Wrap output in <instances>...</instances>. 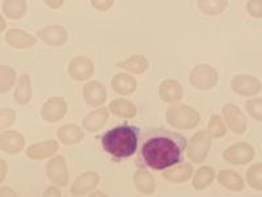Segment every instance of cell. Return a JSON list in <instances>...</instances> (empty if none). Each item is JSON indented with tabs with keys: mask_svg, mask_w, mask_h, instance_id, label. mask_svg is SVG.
Instances as JSON below:
<instances>
[{
	"mask_svg": "<svg viewBox=\"0 0 262 197\" xmlns=\"http://www.w3.org/2000/svg\"><path fill=\"white\" fill-rule=\"evenodd\" d=\"M188 142L184 135L167 129H149L140 140L137 163L139 167L164 171L182 162Z\"/></svg>",
	"mask_w": 262,
	"mask_h": 197,
	"instance_id": "cell-1",
	"label": "cell"
},
{
	"mask_svg": "<svg viewBox=\"0 0 262 197\" xmlns=\"http://www.w3.org/2000/svg\"><path fill=\"white\" fill-rule=\"evenodd\" d=\"M139 138L140 131L137 126L123 124L106 131L101 138V145L114 161H121L138 151Z\"/></svg>",
	"mask_w": 262,
	"mask_h": 197,
	"instance_id": "cell-2",
	"label": "cell"
},
{
	"mask_svg": "<svg viewBox=\"0 0 262 197\" xmlns=\"http://www.w3.org/2000/svg\"><path fill=\"white\" fill-rule=\"evenodd\" d=\"M165 120L173 129L190 130L198 126L201 116L196 109L185 104L172 105L165 112Z\"/></svg>",
	"mask_w": 262,
	"mask_h": 197,
	"instance_id": "cell-3",
	"label": "cell"
},
{
	"mask_svg": "<svg viewBox=\"0 0 262 197\" xmlns=\"http://www.w3.org/2000/svg\"><path fill=\"white\" fill-rule=\"evenodd\" d=\"M211 145V137H210L207 131H196L195 134L189 140L188 146H186V155H188V159L194 164L203 163L206 161V158L209 156Z\"/></svg>",
	"mask_w": 262,
	"mask_h": 197,
	"instance_id": "cell-4",
	"label": "cell"
},
{
	"mask_svg": "<svg viewBox=\"0 0 262 197\" xmlns=\"http://www.w3.org/2000/svg\"><path fill=\"white\" fill-rule=\"evenodd\" d=\"M217 82H219V74L210 65L195 66L189 74V83L196 90L209 91L216 86Z\"/></svg>",
	"mask_w": 262,
	"mask_h": 197,
	"instance_id": "cell-5",
	"label": "cell"
},
{
	"mask_svg": "<svg viewBox=\"0 0 262 197\" xmlns=\"http://www.w3.org/2000/svg\"><path fill=\"white\" fill-rule=\"evenodd\" d=\"M256 151L254 147L248 142H236L227 147L222 154V158L233 166H244L254 159Z\"/></svg>",
	"mask_w": 262,
	"mask_h": 197,
	"instance_id": "cell-6",
	"label": "cell"
},
{
	"mask_svg": "<svg viewBox=\"0 0 262 197\" xmlns=\"http://www.w3.org/2000/svg\"><path fill=\"white\" fill-rule=\"evenodd\" d=\"M46 175L57 187H67L70 182V173L64 156L57 155L51 158L46 164Z\"/></svg>",
	"mask_w": 262,
	"mask_h": 197,
	"instance_id": "cell-7",
	"label": "cell"
},
{
	"mask_svg": "<svg viewBox=\"0 0 262 197\" xmlns=\"http://www.w3.org/2000/svg\"><path fill=\"white\" fill-rule=\"evenodd\" d=\"M231 88L235 93L244 97H252L258 95L262 91V83L256 76L247 74H240L233 76L231 81Z\"/></svg>",
	"mask_w": 262,
	"mask_h": 197,
	"instance_id": "cell-8",
	"label": "cell"
},
{
	"mask_svg": "<svg viewBox=\"0 0 262 197\" xmlns=\"http://www.w3.org/2000/svg\"><path fill=\"white\" fill-rule=\"evenodd\" d=\"M222 116L223 120L226 121L227 126L229 130H232L235 134L242 135L247 131L248 128V121L247 117L242 112V109L235 104H226L222 108Z\"/></svg>",
	"mask_w": 262,
	"mask_h": 197,
	"instance_id": "cell-9",
	"label": "cell"
},
{
	"mask_svg": "<svg viewBox=\"0 0 262 197\" xmlns=\"http://www.w3.org/2000/svg\"><path fill=\"white\" fill-rule=\"evenodd\" d=\"M69 105L66 98L60 96H54V97L48 98L41 108V117L45 120L46 123H58L67 113Z\"/></svg>",
	"mask_w": 262,
	"mask_h": 197,
	"instance_id": "cell-10",
	"label": "cell"
},
{
	"mask_svg": "<svg viewBox=\"0 0 262 197\" xmlns=\"http://www.w3.org/2000/svg\"><path fill=\"white\" fill-rule=\"evenodd\" d=\"M67 71L74 81L84 82L92 78L93 72H95V65L88 57L76 55L69 62Z\"/></svg>",
	"mask_w": 262,
	"mask_h": 197,
	"instance_id": "cell-11",
	"label": "cell"
},
{
	"mask_svg": "<svg viewBox=\"0 0 262 197\" xmlns=\"http://www.w3.org/2000/svg\"><path fill=\"white\" fill-rule=\"evenodd\" d=\"M37 37L51 48H60L69 41V32L62 25H49L39 29Z\"/></svg>",
	"mask_w": 262,
	"mask_h": 197,
	"instance_id": "cell-12",
	"label": "cell"
},
{
	"mask_svg": "<svg viewBox=\"0 0 262 197\" xmlns=\"http://www.w3.org/2000/svg\"><path fill=\"white\" fill-rule=\"evenodd\" d=\"M83 97L90 107H102L107 98L106 88L98 81L86 82L83 87Z\"/></svg>",
	"mask_w": 262,
	"mask_h": 197,
	"instance_id": "cell-13",
	"label": "cell"
},
{
	"mask_svg": "<svg viewBox=\"0 0 262 197\" xmlns=\"http://www.w3.org/2000/svg\"><path fill=\"white\" fill-rule=\"evenodd\" d=\"M24 135L16 130H4L0 134V150L9 155H15L24 150Z\"/></svg>",
	"mask_w": 262,
	"mask_h": 197,
	"instance_id": "cell-14",
	"label": "cell"
},
{
	"mask_svg": "<svg viewBox=\"0 0 262 197\" xmlns=\"http://www.w3.org/2000/svg\"><path fill=\"white\" fill-rule=\"evenodd\" d=\"M100 183V175L95 171H86L79 175L71 185V193L74 196H84L96 188Z\"/></svg>",
	"mask_w": 262,
	"mask_h": 197,
	"instance_id": "cell-15",
	"label": "cell"
},
{
	"mask_svg": "<svg viewBox=\"0 0 262 197\" xmlns=\"http://www.w3.org/2000/svg\"><path fill=\"white\" fill-rule=\"evenodd\" d=\"M59 150V142L54 140L42 141L37 144H32L27 149V156L33 161H41L53 156Z\"/></svg>",
	"mask_w": 262,
	"mask_h": 197,
	"instance_id": "cell-16",
	"label": "cell"
},
{
	"mask_svg": "<svg viewBox=\"0 0 262 197\" xmlns=\"http://www.w3.org/2000/svg\"><path fill=\"white\" fill-rule=\"evenodd\" d=\"M109 109L106 107H98L95 111L90 112L81 121L83 129L90 133H97L98 130H101L107 123L109 119Z\"/></svg>",
	"mask_w": 262,
	"mask_h": 197,
	"instance_id": "cell-17",
	"label": "cell"
},
{
	"mask_svg": "<svg viewBox=\"0 0 262 197\" xmlns=\"http://www.w3.org/2000/svg\"><path fill=\"white\" fill-rule=\"evenodd\" d=\"M184 88L174 79H165L159 86V96L164 103L174 104L184 97Z\"/></svg>",
	"mask_w": 262,
	"mask_h": 197,
	"instance_id": "cell-18",
	"label": "cell"
},
{
	"mask_svg": "<svg viewBox=\"0 0 262 197\" xmlns=\"http://www.w3.org/2000/svg\"><path fill=\"white\" fill-rule=\"evenodd\" d=\"M193 173H194L193 164L181 162V163L174 164V166H172V167L164 170L163 178L169 183L180 184V183L188 182V180L193 176Z\"/></svg>",
	"mask_w": 262,
	"mask_h": 197,
	"instance_id": "cell-19",
	"label": "cell"
},
{
	"mask_svg": "<svg viewBox=\"0 0 262 197\" xmlns=\"http://www.w3.org/2000/svg\"><path fill=\"white\" fill-rule=\"evenodd\" d=\"M6 42L13 49H28L37 42V38L23 29H9L6 33Z\"/></svg>",
	"mask_w": 262,
	"mask_h": 197,
	"instance_id": "cell-20",
	"label": "cell"
},
{
	"mask_svg": "<svg viewBox=\"0 0 262 197\" xmlns=\"http://www.w3.org/2000/svg\"><path fill=\"white\" fill-rule=\"evenodd\" d=\"M138 83L135 78L126 72H118L112 78V88L121 96H130L137 91Z\"/></svg>",
	"mask_w": 262,
	"mask_h": 197,
	"instance_id": "cell-21",
	"label": "cell"
},
{
	"mask_svg": "<svg viewBox=\"0 0 262 197\" xmlns=\"http://www.w3.org/2000/svg\"><path fill=\"white\" fill-rule=\"evenodd\" d=\"M217 183L232 192H242L245 188V182L240 173L232 170H222L216 175Z\"/></svg>",
	"mask_w": 262,
	"mask_h": 197,
	"instance_id": "cell-22",
	"label": "cell"
},
{
	"mask_svg": "<svg viewBox=\"0 0 262 197\" xmlns=\"http://www.w3.org/2000/svg\"><path fill=\"white\" fill-rule=\"evenodd\" d=\"M134 184L135 188L140 192V193L154 194L156 191V182L155 178L147 170L146 167H139L137 172L134 173Z\"/></svg>",
	"mask_w": 262,
	"mask_h": 197,
	"instance_id": "cell-23",
	"label": "cell"
},
{
	"mask_svg": "<svg viewBox=\"0 0 262 197\" xmlns=\"http://www.w3.org/2000/svg\"><path fill=\"white\" fill-rule=\"evenodd\" d=\"M57 137L63 145H76L84 140V130L76 124H67L58 129Z\"/></svg>",
	"mask_w": 262,
	"mask_h": 197,
	"instance_id": "cell-24",
	"label": "cell"
},
{
	"mask_svg": "<svg viewBox=\"0 0 262 197\" xmlns=\"http://www.w3.org/2000/svg\"><path fill=\"white\" fill-rule=\"evenodd\" d=\"M109 112L119 119L130 120L137 116V107L134 103H131L127 98H114L107 107Z\"/></svg>",
	"mask_w": 262,
	"mask_h": 197,
	"instance_id": "cell-25",
	"label": "cell"
},
{
	"mask_svg": "<svg viewBox=\"0 0 262 197\" xmlns=\"http://www.w3.org/2000/svg\"><path fill=\"white\" fill-rule=\"evenodd\" d=\"M117 67L126 70L131 74L142 75L148 70L149 62L144 55H133V57H128L125 61L117 63Z\"/></svg>",
	"mask_w": 262,
	"mask_h": 197,
	"instance_id": "cell-26",
	"label": "cell"
},
{
	"mask_svg": "<svg viewBox=\"0 0 262 197\" xmlns=\"http://www.w3.org/2000/svg\"><path fill=\"white\" fill-rule=\"evenodd\" d=\"M15 102L20 105L29 104L32 100V83H30V76L28 74H23L18 78L16 84L15 92H13Z\"/></svg>",
	"mask_w": 262,
	"mask_h": 197,
	"instance_id": "cell-27",
	"label": "cell"
},
{
	"mask_svg": "<svg viewBox=\"0 0 262 197\" xmlns=\"http://www.w3.org/2000/svg\"><path fill=\"white\" fill-rule=\"evenodd\" d=\"M215 179V171L210 166H202L194 172L193 188L195 191H203L210 187Z\"/></svg>",
	"mask_w": 262,
	"mask_h": 197,
	"instance_id": "cell-28",
	"label": "cell"
},
{
	"mask_svg": "<svg viewBox=\"0 0 262 197\" xmlns=\"http://www.w3.org/2000/svg\"><path fill=\"white\" fill-rule=\"evenodd\" d=\"M3 13L6 17L12 18V20H18L24 17L28 11L27 0H3Z\"/></svg>",
	"mask_w": 262,
	"mask_h": 197,
	"instance_id": "cell-29",
	"label": "cell"
},
{
	"mask_svg": "<svg viewBox=\"0 0 262 197\" xmlns=\"http://www.w3.org/2000/svg\"><path fill=\"white\" fill-rule=\"evenodd\" d=\"M196 4L203 15L217 16L226 11L228 7V0H198Z\"/></svg>",
	"mask_w": 262,
	"mask_h": 197,
	"instance_id": "cell-30",
	"label": "cell"
},
{
	"mask_svg": "<svg viewBox=\"0 0 262 197\" xmlns=\"http://www.w3.org/2000/svg\"><path fill=\"white\" fill-rule=\"evenodd\" d=\"M15 69L9 66H0V93H6L11 91L16 84Z\"/></svg>",
	"mask_w": 262,
	"mask_h": 197,
	"instance_id": "cell-31",
	"label": "cell"
},
{
	"mask_svg": "<svg viewBox=\"0 0 262 197\" xmlns=\"http://www.w3.org/2000/svg\"><path fill=\"white\" fill-rule=\"evenodd\" d=\"M207 133L211 138H223L227 134V128L226 124H224L223 117L219 116V114H212L210 117L209 125H207Z\"/></svg>",
	"mask_w": 262,
	"mask_h": 197,
	"instance_id": "cell-32",
	"label": "cell"
},
{
	"mask_svg": "<svg viewBox=\"0 0 262 197\" xmlns=\"http://www.w3.org/2000/svg\"><path fill=\"white\" fill-rule=\"evenodd\" d=\"M247 184L256 191H262V163H254L248 168Z\"/></svg>",
	"mask_w": 262,
	"mask_h": 197,
	"instance_id": "cell-33",
	"label": "cell"
},
{
	"mask_svg": "<svg viewBox=\"0 0 262 197\" xmlns=\"http://www.w3.org/2000/svg\"><path fill=\"white\" fill-rule=\"evenodd\" d=\"M245 109L248 114L256 121L262 123V98H249L245 102Z\"/></svg>",
	"mask_w": 262,
	"mask_h": 197,
	"instance_id": "cell-34",
	"label": "cell"
},
{
	"mask_svg": "<svg viewBox=\"0 0 262 197\" xmlns=\"http://www.w3.org/2000/svg\"><path fill=\"white\" fill-rule=\"evenodd\" d=\"M16 121V112L12 108H3L0 109V131L6 130L12 126Z\"/></svg>",
	"mask_w": 262,
	"mask_h": 197,
	"instance_id": "cell-35",
	"label": "cell"
},
{
	"mask_svg": "<svg viewBox=\"0 0 262 197\" xmlns=\"http://www.w3.org/2000/svg\"><path fill=\"white\" fill-rule=\"evenodd\" d=\"M247 11L252 17L262 18V0H248Z\"/></svg>",
	"mask_w": 262,
	"mask_h": 197,
	"instance_id": "cell-36",
	"label": "cell"
},
{
	"mask_svg": "<svg viewBox=\"0 0 262 197\" xmlns=\"http://www.w3.org/2000/svg\"><path fill=\"white\" fill-rule=\"evenodd\" d=\"M91 4L100 12H106L114 6V0H91Z\"/></svg>",
	"mask_w": 262,
	"mask_h": 197,
	"instance_id": "cell-37",
	"label": "cell"
},
{
	"mask_svg": "<svg viewBox=\"0 0 262 197\" xmlns=\"http://www.w3.org/2000/svg\"><path fill=\"white\" fill-rule=\"evenodd\" d=\"M42 197H62V192L59 191L57 185L49 187L45 189V192L42 193Z\"/></svg>",
	"mask_w": 262,
	"mask_h": 197,
	"instance_id": "cell-38",
	"label": "cell"
},
{
	"mask_svg": "<svg viewBox=\"0 0 262 197\" xmlns=\"http://www.w3.org/2000/svg\"><path fill=\"white\" fill-rule=\"evenodd\" d=\"M7 173H8V164L6 161L0 159V184L4 182V179L7 178Z\"/></svg>",
	"mask_w": 262,
	"mask_h": 197,
	"instance_id": "cell-39",
	"label": "cell"
},
{
	"mask_svg": "<svg viewBox=\"0 0 262 197\" xmlns=\"http://www.w3.org/2000/svg\"><path fill=\"white\" fill-rule=\"evenodd\" d=\"M43 3L51 9H59L64 3V0H43Z\"/></svg>",
	"mask_w": 262,
	"mask_h": 197,
	"instance_id": "cell-40",
	"label": "cell"
},
{
	"mask_svg": "<svg viewBox=\"0 0 262 197\" xmlns=\"http://www.w3.org/2000/svg\"><path fill=\"white\" fill-rule=\"evenodd\" d=\"M0 197H18V194L11 187H3L0 189Z\"/></svg>",
	"mask_w": 262,
	"mask_h": 197,
	"instance_id": "cell-41",
	"label": "cell"
},
{
	"mask_svg": "<svg viewBox=\"0 0 262 197\" xmlns=\"http://www.w3.org/2000/svg\"><path fill=\"white\" fill-rule=\"evenodd\" d=\"M7 27V23H6V18L3 17V15H0V33L4 32Z\"/></svg>",
	"mask_w": 262,
	"mask_h": 197,
	"instance_id": "cell-42",
	"label": "cell"
},
{
	"mask_svg": "<svg viewBox=\"0 0 262 197\" xmlns=\"http://www.w3.org/2000/svg\"><path fill=\"white\" fill-rule=\"evenodd\" d=\"M90 197H109V196H107L106 193H104V192L96 191V192H93V193H91Z\"/></svg>",
	"mask_w": 262,
	"mask_h": 197,
	"instance_id": "cell-43",
	"label": "cell"
},
{
	"mask_svg": "<svg viewBox=\"0 0 262 197\" xmlns=\"http://www.w3.org/2000/svg\"><path fill=\"white\" fill-rule=\"evenodd\" d=\"M75 197H76V196H75Z\"/></svg>",
	"mask_w": 262,
	"mask_h": 197,
	"instance_id": "cell-44",
	"label": "cell"
}]
</instances>
